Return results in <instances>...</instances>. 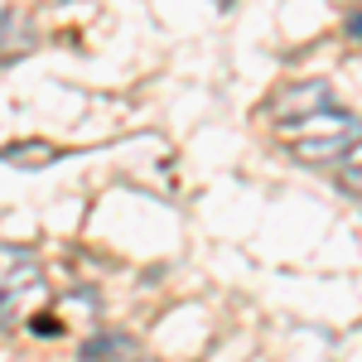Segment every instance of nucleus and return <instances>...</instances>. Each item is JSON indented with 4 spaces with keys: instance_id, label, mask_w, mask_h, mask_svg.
<instances>
[{
    "instance_id": "f03ea898",
    "label": "nucleus",
    "mask_w": 362,
    "mask_h": 362,
    "mask_svg": "<svg viewBox=\"0 0 362 362\" xmlns=\"http://www.w3.org/2000/svg\"><path fill=\"white\" fill-rule=\"evenodd\" d=\"M29 285H39V256L29 247H5V300L15 295V290H29Z\"/></svg>"
},
{
    "instance_id": "0eeeda50",
    "label": "nucleus",
    "mask_w": 362,
    "mask_h": 362,
    "mask_svg": "<svg viewBox=\"0 0 362 362\" xmlns=\"http://www.w3.org/2000/svg\"><path fill=\"white\" fill-rule=\"evenodd\" d=\"M348 34H353V39H362V5H358V15L348 20Z\"/></svg>"
},
{
    "instance_id": "423d86ee",
    "label": "nucleus",
    "mask_w": 362,
    "mask_h": 362,
    "mask_svg": "<svg viewBox=\"0 0 362 362\" xmlns=\"http://www.w3.org/2000/svg\"><path fill=\"white\" fill-rule=\"evenodd\" d=\"M5 63H15V54H29V29H20V15L5 10Z\"/></svg>"
},
{
    "instance_id": "39448f33",
    "label": "nucleus",
    "mask_w": 362,
    "mask_h": 362,
    "mask_svg": "<svg viewBox=\"0 0 362 362\" xmlns=\"http://www.w3.org/2000/svg\"><path fill=\"white\" fill-rule=\"evenodd\" d=\"M5 160L20 165V169H39L44 160H54V145H44V140H25V145H10Z\"/></svg>"
},
{
    "instance_id": "7ed1b4c3",
    "label": "nucleus",
    "mask_w": 362,
    "mask_h": 362,
    "mask_svg": "<svg viewBox=\"0 0 362 362\" xmlns=\"http://www.w3.org/2000/svg\"><path fill=\"white\" fill-rule=\"evenodd\" d=\"M83 358H136V343L121 334H102L83 343Z\"/></svg>"
},
{
    "instance_id": "20e7f679",
    "label": "nucleus",
    "mask_w": 362,
    "mask_h": 362,
    "mask_svg": "<svg viewBox=\"0 0 362 362\" xmlns=\"http://www.w3.org/2000/svg\"><path fill=\"white\" fill-rule=\"evenodd\" d=\"M334 179H338V189H343V194L362 198V140L348 150V155H343V160H338V174H334Z\"/></svg>"
},
{
    "instance_id": "f257e3e1",
    "label": "nucleus",
    "mask_w": 362,
    "mask_h": 362,
    "mask_svg": "<svg viewBox=\"0 0 362 362\" xmlns=\"http://www.w3.org/2000/svg\"><path fill=\"white\" fill-rule=\"evenodd\" d=\"M266 112L276 116V136L305 165H329V160L338 165L362 140V121L353 112H343L324 83L280 87L276 97L266 102Z\"/></svg>"
}]
</instances>
